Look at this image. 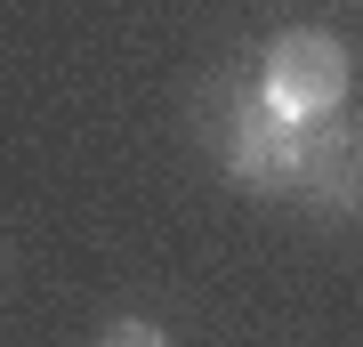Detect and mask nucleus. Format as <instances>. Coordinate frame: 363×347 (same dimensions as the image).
<instances>
[{
  "label": "nucleus",
  "mask_w": 363,
  "mask_h": 347,
  "mask_svg": "<svg viewBox=\"0 0 363 347\" xmlns=\"http://www.w3.org/2000/svg\"><path fill=\"white\" fill-rule=\"evenodd\" d=\"M298 129L307 121H291L267 89H242V97L226 89V121L210 145H218L226 178H242L250 194H291L298 186Z\"/></svg>",
  "instance_id": "obj_1"
},
{
  "label": "nucleus",
  "mask_w": 363,
  "mask_h": 347,
  "mask_svg": "<svg viewBox=\"0 0 363 347\" xmlns=\"http://www.w3.org/2000/svg\"><path fill=\"white\" fill-rule=\"evenodd\" d=\"M259 89L283 105L291 121H323V114H339V105H347V49H339V33H323V25L274 33L267 57H259Z\"/></svg>",
  "instance_id": "obj_2"
},
{
  "label": "nucleus",
  "mask_w": 363,
  "mask_h": 347,
  "mask_svg": "<svg viewBox=\"0 0 363 347\" xmlns=\"http://www.w3.org/2000/svg\"><path fill=\"white\" fill-rule=\"evenodd\" d=\"M298 194L323 210H363V121H307L298 129Z\"/></svg>",
  "instance_id": "obj_3"
}]
</instances>
